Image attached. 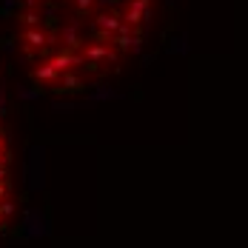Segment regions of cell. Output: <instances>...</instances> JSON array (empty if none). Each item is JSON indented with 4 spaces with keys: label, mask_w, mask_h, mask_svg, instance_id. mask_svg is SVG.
<instances>
[{
    "label": "cell",
    "mask_w": 248,
    "mask_h": 248,
    "mask_svg": "<svg viewBox=\"0 0 248 248\" xmlns=\"http://www.w3.org/2000/svg\"><path fill=\"white\" fill-rule=\"evenodd\" d=\"M12 211V180H9V151H6V131L0 125V228Z\"/></svg>",
    "instance_id": "1"
}]
</instances>
